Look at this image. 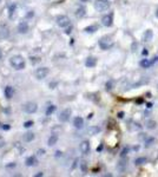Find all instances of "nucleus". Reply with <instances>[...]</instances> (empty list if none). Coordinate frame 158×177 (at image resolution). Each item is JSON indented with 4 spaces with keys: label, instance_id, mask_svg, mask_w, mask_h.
Listing matches in <instances>:
<instances>
[{
    "label": "nucleus",
    "instance_id": "f257e3e1",
    "mask_svg": "<svg viewBox=\"0 0 158 177\" xmlns=\"http://www.w3.org/2000/svg\"><path fill=\"white\" fill-rule=\"evenodd\" d=\"M10 66L15 71H22L26 69V59L21 54H13L9 59Z\"/></svg>",
    "mask_w": 158,
    "mask_h": 177
},
{
    "label": "nucleus",
    "instance_id": "f03ea898",
    "mask_svg": "<svg viewBox=\"0 0 158 177\" xmlns=\"http://www.w3.org/2000/svg\"><path fill=\"white\" fill-rule=\"evenodd\" d=\"M22 111L27 115H33L38 111V104L36 102H26L25 104L21 105Z\"/></svg>",
    "mask_w": 158,
    "mask_h": 177
},
{
    "label": "nucleus",
    "instance_id": "7ed1b4c3",
    "mask_svg": "<svg viewBox=\"0 0 158 177\" xmlns=\"http://www.w3.org/2000/svg\"><path fill=\"white\" fill-rule=\"evenodd\" d=\"M50 75V69L47 66H40L34 71V77L37 78L38 80H43Z\"/></svg>",
    "mask_w": 158,
    "mask_h": 177
},
{
    "label": "nucleus",
    "instance_id": "20e7f679",
    "mask_svg": "<svg viewBox=\"0 0 158 177\" xmlns=\"http://www.w3.org/2000/svg\"><path fill=\"white\" fill-rule=\"evenodd\" d=\"M98 44H99L102 50H109V49H111V47L113 46V40H112L111 37L105 36L99 39V43H98Z\"/></svg>",
    "mask_w": 158,
    "mask_h": 177
},
{
    "label": "nucleus",
    "instance_id": "39448f33",
    "mask_svg": "<svg viewBox=\"0 0 158 177\" xmlns=\"http://www.w3.org/2000/svg\"><path fill=\"white\" fill-rule=\"evenodd\" d=\"M56 22H57V25L61 28H66L67 26L71 25V20H70V18L67 17V15H65V14L58 15L56 19Z\"/></svg>",
    "mask_w": 158,
    "mask_h": 177
},
{
    "label": "nucleus",
    "instance_id": "423d86ee",
    "mask_svg": "<svg viewBox=\"0 0 158 177\" xmlns=\"http://www.w3.org/2000/svg\"><path fill=\"white\" fill-rule=\"evenodd\" d=\"M72 115V110L71 109H64V110H61L58 115V120L60 123H66L70 120V117Z\"/></svg>",
    "mask_w": 158,
    "mask_h": 177
},
{
    "label": "nucleus",
    "instance_id": "0eeeda50",
    "mask_svg": "<svg viewBox=\"0 0 158 177\" xmlns=\"http://www.w3.org/2000/svg\"><path fill=\"white\" fill-rule=\"evenodd\" d=\"M109 7H110V3L107 0H97L94 3V9L98 12H104L106 10H109Z\"/></svg>",
    "mask_w": 158,
    "mask_h": 177
},
{
    "label": "nucleus",
    "instance_id": "6e6552de",
    "mask_svg": "<svg viewBox=\"0 0 158 177\" xmlns=\"http://www.w3.org/2000/svg\"><path fill=\"white\" fill-rule=\"evenodd\" d=\"M11 37V30L6 24H0V39L6 40Z\"/></svg>",
    "mask_w": 158,
    "mask_h": 177
},
{
    "label": "nucleus",
    "instance_id": "1a4fd4ad",
    "mask_svg": "<svg viewBox=\"0 0 158 177\" xmlns=\"http://www.w3.org/2000/svg\"><path fill=\"white\" fill-rule=\"evenodd\" d=\"M17 31L19 34H27L30 31V25L26 20H21L17 26Z\"/></svg>",
    "mask_w": 158,
    "mask_h": 177
},
{
    "label": "nucleus",
    "instance_id": "9d476101",
    "mask_svg": "<svg viewBox=\"0 0 158 177\" xmlns=\"http://www.w3.org/2000/svg\"><path fill=\"white\" fill-rule=\"evenodd\" d=\"M102 24L105 27H111L113 25V14L110 13V14H105L104 17L102 18Z\"/></svg>",
    "mask_w": 158,
    "mask_h": 177
},
{
    "label": "nucleus",
    "instance_id": "9b49d317",
    "mask_svg": "<svg viewBox=\"0 0 158 177\" xmlns=\"http://www.w3.org/2000/svg\"><path fill=\"white\" fill-rule=\"evenodd\" d=\"M38 163H39V160L36 155H31V156H28V157H26V159H25V165L28 166V168L37 166Z\"/></svg>",
    "mask_w": 158,
    "mask_h": 177
},
{
    "label": "nucleus",
    "instance_id": "f8f14e48",
    "mask_svg": "<svg viewBox=\"0 0 158 177\" xmlns=\"http://www.w3.org/2000/svg\"><path fill=\"white\" fill-rule=\"evenodd\" d=\"M14 87L11 85H7L5 86V88H4V96L6 97V99H12L14 96Z\"/></svg>",
    "mask_w": 158,
    "mask_h": 177
},
{
    "label": "nucleus",
    "instance_id": "ddd939ff",
    "mask_svg": "<svg viewBox=\"0 0 158 177\" xmlns=\"http://www.w3.org/2000/svg\"><path fill=\"white\" fill-rule=\"evenodd\" d=\"M79 149H80L83 155H87L90 152V142L89 141H83L80 143V145H79Z\"/></svg>",
    "mask_w": 158,
    "mask_h": 177
},
{
    "label": "nucleus",
    "instance_id": "4468645a",
    "mask_svg": "<svg viewBox=\"0 0 158 177\" xmlns=\"http://www.w3.org/2000/svg\"><path fill=\"white\" fill-rule=\"evenodd\" d=\"M59 141V136L56 135V133H52V135L48 137V139H47V145L48 147H54L57 143H58Z\"/></svg>",
    "mask_w": 158,
    "mask_h": 177
},
{
    "label": "nucleus",
    "instance_id": "2eb2a0df",
    "mask_svg": "<svg viewBox=\"0 0 158 177\" xmlns=\"http://www.w3.org/2000/svg\"><path fill=\"white\" fill-rule=\"evenodd\" d=\"M97 65V58H94V57H87L85 60V66L89 67V69H92Z\"/></svg>",
    "mask_w": 158,
    "mask_h": 177
},
{
    "label": "nucleus",
    "instance_id": "dca6fc26",
    "mask_svg": "<svg viewBox=\"0 0 158 177\" xmlns=\"http://www.w3.org/2000/svg\"><path fill=\"white\" fill-rule=\"evenodd\" d=\"M73 126L76 127V129H83L84 126V119L81 118V117H74L73 118Z\"/></svg>",
    "mask_w": 158,
    "mask_h": 177
},
{
    "label": "nucleus",
    "instance_id": "f3484780",
    "mask_svg": "<svg viewBox=\"0 0 158 177\" xmlns=\"http://www.w3.org/2000/svg\"><path fill=\"white\" fill-rule=\"evenodd\" d=\"M74 14H76V17L79 18V19H80V18H84L86 15V9L84 7V6H79V7L76 10Z\"/></svg>",
    "mask_w": 158,
    "mask_h": 177
},
{
    "label": "nucleus",
    "instance_id": "a211bd4d",
    "mask_svg": "<svg viewBox=\"0 0 158 177\" xmlns=\"http://www.w3.org/2000/svg\"><path fill=\"white\" fill-rule=\"evenodd\" d=\"M34 138H36V135L33 132H26L22 136V141L25 143H31L32 141H34Z\"/></svg>",
    "mask_w": 158,
    "mask_h": 177
},
{
    "label": "nucleus",
    "instance_id": "6ab92c4d",
    "mask_svg": "<svg viewBox=\"0 0 158 177\" xmlns=\"http://www.w3.org/2000/svg\"><path fill=\"white\" fill-rule=\"evenodd\" d=\"M57 110V106L54 105V104H48L46 108V111H45V115H46V117H51L53 114H54V111Z\"/></svg>",
    "mask_w": 158,
    "mask_h": 177
},
{
    "label": "nucleus",
    "instance_id": "aec40b11",
    "mask_svg": "<svg viewBox=\"0 0 158 177\" xmlns=\"http://www.w3.org/2000/svg\"><path fill=\"white\" fill-rule=\"evenodd\" d=\"M15 12H17V4H11L9 6V18L10 19H13V17L15 15Z\"/></svg>",
    "mask_w": 158,
    "mask_h": 177
},
{
    "label": "nucleus",
    "instance_id": "412c9836",
    "mask_svg": "<svg viewBox=\"0 0 158 177\" xmlns=\"http://www.w3.org/2000/svg\"><path fill=\"white\" fill-rule=\"evenodd\" d=\"M153 37V33L151 30H147L144 32V34H143V42H149V40H151Z\"/></svg>",
    "mask_w": 158,
    "mask_h": 177
},
{
    "label": "nucleus",
    "instance_id": "4be33fe9",
    "mask_svg": "<svg viewBox=\"0 0 158 177\" xmlns=\"http://www.w3.org/2000/svg\"><path fill=\"white\" fill-rule=\"evenodd\" d=\"M151 65H153V64L152 60H150V59H142L140 60V66L144 67V69H149Z\"/></svg>",
    "mask_w": 158,
    "mask_h": 177
},
{
    "label": "nucleus",
    "instance_id": "5701e85b",
    "mask_svg": "<svg viewBox=\"0 0 158 177\" xmlns=\"http://www.w3.org/2000/svg\"><path fill=\"white\" fill-rule=\"evenodd\" d=\"M97 30H98L97 25H91V26H87V27L84 28V31H85L86 33H94Z\"/></svg>",
    "mask_w": 158,
    "mask_h": 177
},
{
    "label": "nucleus",
    "instance_id": "b1692460",
    "mask_svg": "<svg viewBox=\"0 0 158 177\" xmlns=\"http://www.w3.org/2000/svg\"><path fill=\"white\" fill-rule=\"evenodd\" d=\"M33 125H34L33 120H26V122L24 123V127H25V129H30V127H32Z\"/></svg>",
    "mask_w": 158,
    "mask_h": 177
},
{
    "label": "nucleus",
    "instance_id": "393cba45",
    "mask_svg": "<svg viewBox=\"0 0 158 177\" xmlns=\"http://www.w3.org/2000/svg\"><path fill=\"white\" fill-rule=\"evenodd\" d=\"M58 82H57V80H54V82H51L50 84H48V88H50V90H54V88L57 87V86H58Z\"/></svg>",
    "mask_w": 158,
    "mask_h": 177
},
{
    "label": "nucleus",
    "instance_id": "a878e982",
    "mask_svg": "<svg viewBox=\"0 0 158 177\" xmlns=\"http://www.w3.org/2000/svg\"><path fill=\"white\" fill-rule=\"evenodd\" d=\"M34 14H36V13H34V11H28L27 13H26L25 18H26V19H32V18L34 17Z\"/></svg>",
    "mask_w": 158,
    "mask_h": 177
},
{
    "label": "nucleus",
    "instance_id": "bb28decb",
    "mask_svg": "<svg viewBox=\"0 0 158 177\" xmlns=\"http://www.w3.org/2000/svg\"><path fill=\"white\" fill-rule=\"evenodd\" d=\"M146 162V158H138V159H136V164L138 165V164H143V163H145Z\"/></svg>",
    "mask_w": 158,
    "mask_h": 177
},
{
    "label": "nucleus",
    "instance_id": "cd10ccee",
    "mask_svg": "<svg viewBox=\"0 0 158 177\" xmlns=\"http://www.w3.org/2000/svg\"><path fill=\"white\" fill-rule=\"evenodd\" d=\"M5 145H6V141H5V138L0 136V149H1V148H4Z\"/></svg>",
    "mask_w": 158,
    "mask_h": 177
},
{
    "label": "nucleus",
    "instance_id": "c85d7f7f",
    "mask_svg": "<svg viewBox=\"0 0 158 177\" xmlns=\"http://www.w3.org/2000/svg\"><path fill=\"white\" fill-rule=\"evenodd\" d=\"M80 168H81V171L83 172H86V170H87V169H86V162H81V164H80Z\"/></svg>",
    "mask_w": 158,
    "mask_h": 177
},
{
    "label": "nucleus",
    "instance_id": "c756f323",
    "mask_svg": "<svg viewBox=\"0 0 158 177\" xmlns=\"http://www.w3.org/2000/svg\"><path fill=\"white\" fill-rule=\"evenodd\" d=\"M156 125V123L153 122V120H150V122H147V127H150V129H153Z\"/></svg>",
    "mask_w": 158,
    "mask_h": 177
},
{
    "label": "nucleus",
    "instance_id": "7c9ffc66",
    "mask_svg": "<svg viewBox=\"0 0 158 177\" xmlns=\"http://www.w3.org/2000/svg\"><path fill=\"white\" fill-rule=\"evenodd\" d=\"M1 129L7 131V130H10V129H11V126H10L9 124H3V125H1Z\"/></svg>",
    "mask_w": 158,
    "mask_h": 177
},
{
    "label": "nucleus",
    "instance_id": "2f4dec72",
    "mask_svg": "<svg viewBox=\"0 0 158 177\" xmlns=\"http://www.w3.org/2000/svg\"><path fill=\"white\" fill-rule=\"evenodd\" d=\"M71 32H72V26L70 25V27H69V26L66 27V31H65V33H66V34H70Z\"/></svg>",
    "mask_w": 158,
    "mask_h": 177
},
{
    "label": "nucleus",
    "instance_id": "473e14b6",
    "mask_svg": "<svg viewBox=\"0 0 158 177\" xmlns=\"http://www.w3.org/2000/svg\"><path fill=\"white\" fill-rule=\"evenodd\" d=\"M45 152H46V151H45V149H39L38 150V155L39 156H44Z\"/></svg>",
    "mask_w": 158,
    "mask_h": 177
},
{
    "label": "nucleus",
    "instance_id": "72a5a7b5",
    "mask_svg": "<svg viewBox=\"0 0 158 177\" xmlns=\"http://www.w3.org/2000/svg\"><path fill=\"white\" fill-rule=\"evenodd\" d=\"M112 88V82H107L106 83V90H111Z\"/></svg>",
    "mask_w": 158,
    "mask_h": 177
},
{
    "label": "nucleus",
    "instance_id": "f704fd0d",
    "mask_svg": "<svg viewBox=\"0 0 158 177\" xmlns=\"http://www.w3.org/2000/svg\"><path fill=\"white\" fill-rule=\"evenodd\" d=\"M63 156V152L61 151H56V157H61Z\"/></svg>",
    "mask_w": 158,
    "mask_h": 177
},
{
    "label": "nucleus",
    "instance_id": "c9c22d12",
    "mask_svg": "<svg viewBox=\"0 0 158 177\" xmlns=\"http://www.w3.org/2000/svg\"><path fill=\"white\" fill-rule=\"evenodd\" d=\"M15 165H17V164L13 162V164H7V165H6V168H15Z\"/></svg>",
    "mask_w": 158,
    "mask_h": 177
},
{
    "label": "nucleus",
    "instance_id": "e433bc0d",
    "mask_svg": "<svg viewBox=\"0 0 158 177\" xmlns=\"http://www.w3.org/2000/svg\"><path fill=\"white\" fill-rule=\"evenodd\" d=\"M34 176H36V177H43V176H44V172L40 171V172H38V174H36Z\"/></svg>",
    "mask_w": 158,
    "mask_h": 177
},
{
    "label": "nucleus",
    "instance_id": "4c0bfd02",
    "mask_svg": "<svg viewBox=\"0 0 158 177\" xmlns=\"http://www.w3.org/2000/svg\"><path fill=\"white\" fill-rule=\"evenodd\" d=\"M126 151H128V149H124V150H123V152H122V157H124V156L126 155Z\"/></svg>",
    "mask_w": 158,
    "mask_h": 177
},
{
    "label": "nucleus",
    "instance_id": "58836bf2",
    "mask_svg": "<svg viewBox=\"0 0 158 177\" xmlns=\"http://www.w3.org/2000/svg\"><path fill=\"white\" fill-rule=\"evenodd\" d=\"M118 117H119V118H123V117H124V114H123V112H120V114L118 115Z\"/></svg>",
    "mask_w": 158,
    "mask_h": 177
},
{
    "label": "nucleus",
    "instance_id": "ea45409f",
    "mask_svg": "<svg viewBox=\"0 0 158 177\" xmlns=\"http://www.w3.org/2000/svg\"><path fill=\"white\" fill-rule=\"evenodd\" d=\"M102 149H103V145H100V147H98V148H97V151H100Z\"/></svg>",
    "mask_w": 158,
    "mask_h": 177
},
{
    "label": "nucleus",
    "instance_id": "a19ab883",
    "mask_svg": "<svg viewBox=\"0 0 158 177\" xmlns=\"http://www.w3.org/2000/svg\"><path fill=\"white\" fill-rule=\"evenodd\" d=\"M3 58V51H1V49H0V59Z\"/></svg>",
    "mask_w": 158,
    "mask_h": 177
},
{
    "label": "nucleus",
    "instance_id": "79ce46f5",
    "mask_svg": "<svg viewBox=\"0 0 158 177\" xmlns=\"http://www.w3.org/2000/svg\"><path fill=\"white\" fill-rule=\"evenodd\" d=\"M143 54L146 55V54H147V51H146V50H144V51H143Z\"/></svg>",
    "mask_w": 158,
    "mask_h": 177
},
{
    "label": "nucleus",
    "instance_id": "37998d69",
    "mask_svg": "<svg viewBox=\"0 0 158 177\" xmlns=\"http://www.w3.org/2000/svg\"><path fill=\"white\" fill-rule=\"evenodd\" d=\"M156 17H157V18H158V9H157V10H156Z\"/></svg>",
    "mask_w": 158,
    "mask_h": 177
},
{
    "label": "nucleus",
    "instance_id": "c03bdc74",
    "mask_svg": "<svg viewBox=\"0 0 158 177\" xmlns=\"http://www.w3.org/2000/svg\"><path fill=\"white\" fill-rule=\"evenodd\" d=\"M81 3H86V1H89V0H80Z\"/></svg>",
    "mask_w": 158,
    "mask_h": 177
}]
</instances>
